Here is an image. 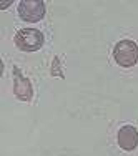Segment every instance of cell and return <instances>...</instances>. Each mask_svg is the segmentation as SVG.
<instances>
[{
    "label": "cell",
    "mask_w": 138,
    "mask_h": 156,
    "mask_svg": "<svg viewBox=\"0 0 138 156\" xmlns=\"http://www.w3.org/2000/svg\"><path fill=\"white\" fill-rule=\"evenodd\" d=\"M15 47L22 51H37L43 47L45 37L37 28H20L13 37Z\"/></svg>",
    "instance_id": "1"
},
{
    "label": "cell",
    "mask_w": 138,
    "mask_h": 156,
    "mask_svg": "<svg viewBox=\"0 0 138 156\" xmlns=\"http://www.w3.org/2000/svg\"><path fill=\"white\" fill-rule=\"evenodd\" d=\"M113 58L117 65L123 68H132L138 63V45L133 40H120L113 47Z\"/></svg>",
    "instance_id": "2"
},
{
    "label": "cell",
    "mask_w": 138,
    "mask_h": 156,
    "mask_svg": "<svg viewBox=\"0 0 138 156\" xmlns=\"http://www.w3.org/2000/svg\"><path fill=\"white\" fill-rule=\"evenodd\" d=\"M18 17L27 23H37L45 17V2L42 0H22L18 2Z\"/></svg>",
    "instance_id": "3"
},
{
    "label": "cell",
    "mask_w": 138,
    "mask_h": 156,
    "mask_svg": "<svg viewBox=\"0 0 138 156\" xmlns=\"http://www.w3.org/2000/svg\"><path fill=\"white\" fill-rule=\"evenodd\" d=\"M13 95L17 96L20 101H32L33 98V87L32 81L28 80L24 73L20 72V68L13 66Z\"/></svg>",
    "instance_id": "4"
},
{
    "label": "cell",
    "mask_w": 138,
    "mask_h": 156,
    "mask_svg": "<svg viewBox=\"0 0 138 156\" xmlns=\"http://www.w3.org/2000/svg\"><path fill=\"white\" fill-rule=\"evenodd\" d=\"M118 146L125 151H133L138 146V129L133 125H125L118 129Z\"/></svg>",
    "instance_id": "5"
}]
</instances>
